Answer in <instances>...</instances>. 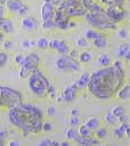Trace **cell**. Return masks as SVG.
I'll return each mask as SVG.
<instances>
[{
  "label": "cell",
  "instance_id": "obj_45",
  "mask_svg": "<svg viewBox=\"0 0 130 146\" xmlns=\"http://www.w3.org/2000/svg\"><path fill=\"white\" fill-rule=\"evenodd\" d=\"M78 113L79 111H78V110H76V108H73V110H71V115L72 116H78Z\"/></svg>",
  "mask_w": 130,
  "mask_h": 146
},
{
  "label": "cell",
  "instance_id": "obj_22",
  "mask_svg": "<svg viewBox=\"0 0 130 146\" xmlns=\"http://www.w3.org/2000/svg\"><path fill=\"white\" fill-rule=\"evenodd\" d=\"M79 136V133H78V129L75 128V126H72L70 128L67 129L66 132V137L68 139H71V141H76V138Z\"/></svg>",
  "mask_w": 130,
  "mask_h": 146
},
{
  "label": "cell",
  "instance_id": "obj_7",
  "mask_svg": "<svg viewBox=\"0 0 130 146\" xmlns=\"http://www.w3.org/2000/svg\"><path fill=\"white\" fill-rule=\"evenodd\" d=\"M57 7L52 2H47L41 7V19H42V28L51 29L55 28V18H56Z\"/></svg>",
  "mask_w": 130,
  "mask_h": 146
},
{
  "label": "cell",
  "instance_id": "obj_47",
  "mask_svg": "<svg viewBox=\"0 0 130 146\" xmlns=\"http://www.w3.org/2000/svg\"><path fill=\"white\" fill-rule=\"evenodd\" d=\"M2 40H3V34H2V33H0V45H1Z\"/></svg>",
  "mask_w": 130,
  "mask_h": 146
},
{
  "label": "cell",
  "instance_id": "obj_42",
  "mask_svg": "<svg viewBox=\"0 0 130 146\" xmlns=\"http://www.w3.org/2000/svg\"><path fill=\"white\" fill-rule=\"evenodd\" d=\"M47 113L49 114V115H53V114L56 113V108H55L53 106H49L47 110Z\"/></svg>",
  "mask_w": 130,
  "mask_h": 146
},
{
  "label": "cell",
  "instance_id": "obj_35",
  "mask_svg": "<svg viewBox=\"0 0 130 146\" xmlns=\"http://www.w3.org/2000/svg\"><path fill=\"white\" fill-rule=\"evenodd\" d=\"M42 129H44L45 132H50V131L52 129V125L48 122L42 123Z\"/></svg>",
  "mask_w": 130,
  "mask_h": 146
},
{
  "label": "cell",
  "instance_id": "obj_49",
  "mask_svg": "<svg viewBox=\"0 0 130 146\" xmlns=\"http://www.w3.org/2000/svg\"><path fill=\"white\" fill-rule=\"evenodd\" d=\"M2 20H3V18H2V17H0V29H1V25H2Z\"/></svg>",
  "mask_w": 130,
  "mask_h": 146
},
{
  "label": "cell",
  "instance_id": "obj_33",
  "mask_svg": "<svg viewBox=\"0 0 130 146\" xmlns=\"http://www.w3.org/2000/svg\"><path fill=\"white\" fill-rule=\"evenodd\" d=\"M8 60V56L5 52H0V68H2Z\"/></svg>",
  "mask_w": 130,
  "mask_h": 146
},
{
  "label": "cell",
  "instance_id": "obj_15",
  "mask_svg": "<svg viewBox=\"0 0 130 146\" xmlns=\"http://www.w3.org/2000/svg\"><path fill=\"white\" fill-rule=\"evenodd\" d=\"M21 27L26 30H35L38 27V21L34 17L30 16H24L22 21H21Z\"/></svg>",
  "mask_w": 130,
  "mask_h": 146
},
{
  "label": "cell",
  "instance_id": "obj_30",
  "mask_svg": "<svg viewBox=\"0 0 130 146\" xmlns=\"http://www.w3.org/2000/svg\"><path fill=\"white\" fill-rule=\"evenodd\" d=\"M111 111H112L117 117L121 116V115H123V114H126V111H125V110H123V107H121V106H117V107H115Z\"/></svg>",
  "mask_w": 130,
  "mask_h": 146
},
{
  "label": "cell",
  "instance_id": "obj_19",
  "mask_svg": "<svg viewBox=\"0 0 130 146\" xmlns=\"http://www.w3.org/2000/svg\"><path fill=\"white\" fill-rule=\"evenodd\" d=\"M92 42H94V46L98 49H104L107 47V40L104 37V35H100L99 37H97L95 40H92Z\"/></svg>",
  "mask_w": 130,
  "mask_h": 146
},
{
  "label": "cell",
  "instance_id": "obj_1",
  "mask_svg": "<svg viewBox=\"0 0 130 146\" xmlns=\"http://www.w3.org/2000/svg\"><path fill=\"white\" fill-rule=\"evenodd\" d=\"M125 79V69L120 61H116L111 66H105V68L90 74L87 87L96 98L109 99L117 95L118 90L123 86Z\"/></svg>",
  "mask_w": 130,
  "mask_h": 146
},
{
  "label": "cell",
  "instance_id": "obj_32",
  "mask_svg": "<svg viewBox=\"0 0 130 146\" xmlns=\"http://www.w3.org/2000/svg\"><path fill=\"white\" fill-rule=\"evenodd\" d=\"M38 145L40 146H50V145H59V143H57V142H53V141H47V139H44V141H41V142H39L38 143Z\"/></svg>",
  "mask_w": 130,
  "mask_h": 146
},
{
  "label": "cell",
  "instance_id": "obj_43",
  "mask_svg": "<svg viewBox=\"0 0 130 146\" xmlns=\"http://www.w3.org/2000/svg\"><path fill=\"white\" fill-rule=\"evenodd\" d=\"M3 47L6 49H10L12 48V42L10 40H8V41H5V44H3Z\"/></svg>",
  "mask_w": 130,
  "mask_h": 146
},
{
  "label": "cell",
  "instance_id": "obj_21",
  "mask_svg": "<svg viewBox=\"0 0 130 146\" xmlns=\"http://www.w3.org/2000/svg\"><path fill=\"white\" fill-rule=\"evenodd\" d=\"M127 54H129V42H122L120 46H119L118 48V57H121V58H123L125 57V55H127Z\"/></svg>",
  "mask_w": 130,
  "mask_h": 146
},
{
  "label": "cell",
  "instance_id": "obj_28",
  "mask_svg": "<svg viewBox=\"0 0 130 146\" xmlns=\"http://www.w3.org/2000/svg\"><path fill=\"white\" fill-rule=\"evenodd\" d=\"M78 57H79V60L81 62H88L91 59V56H90V54L88 51H83L80 55H78Z\"/></svg>",
  "mask_w": 130,
  "mask_h": 146
},
{
  "label": "cell",
  "instance_id": "obj_10",
  "mask_svg": "<svg viewBox=\"0 0 130 146\" xmlns=\"http://www.w3.org/2000/svg\"><path fill=\"white\" fill-rule=\"evenodd\" d=\"M5 7L12 13H17L19 16H26L28 12V7L24 6L20 0H3Z\"/></svg>",
  "mask_w": 130,
  "mask_h": 146
},
{
  "label": "cell",
  "instance_id": "obj_31",
  "mask_svg": "<svg viewBox=\"0 0 130 146\" xmlns=\"http://www.w3.org/2000/svg\"><path fill=\"white\" fill-rule=\"evenodd\" d=\"M77 45H78L79 47H87V46L89 45V41H88L84 37H80V38L77 39Z\"/></svg>",
  "mask_w": 130,
  "mask_h": 146
},
{
  "label": "cell",
  "instance_id": "obj_24",
  "mask_svg": "<svg viewBox=\"0 0 130 146\" xmlns=\"http://www.w3.org/2000/svg\"><path fill=\"white\" fill-rule=\"evenodd\" d=\"M87 82H88V75H87V74H82V75H81V77L77 80L76 86L78 87V89L83 88V87H86V86H87Z\"/></svg>",
  "mask_w": 130,
  "mask_h": 146
},
{
  "label": "cell",
  "instance_id": "obj_38",
  "mask_svg": "<svg viewBox=\"0 0 130 146\" xmlns=\"http://www.w3.org/2000/svg\"><path fill=\"white\" fill-rule=\"evenodd\" d=\"M22 60H24V56H22L21 54H17V55H16V62H17L18 65H21Z\"/></svg>",
  "mask_w": 130,
  "mask_h": 146
},
{
  "label": "cell",
  "instance_id": "obj_41",
  "mask_svg": "<svg viewBox=\"0 0 130 146\" xmlns=\"http://www.w3.org/2000/svg\"><path fill=\"white\" fill-rule=\"evenodd\" d=\"M119 37L121 38V39H125L126 37H127V31L125 30V29H121V30H119Z\"/></svg>",
  "mask_w": 130,
  "mask_h": 146
},
{
  "label": "cell",
  "instance_id": "obj_17",
  "mask_svg": "<svg viewBox=\"0 0 130 146\" xmlns=\"http://www.w3.org/2000/svg\"><path fill=\"white\" fill-rule=\"evenodd\" d=\"M118 98L121 100H127L130 96V87L129 85H126L123 87H121L118 90Z\"/></svg>",
  "mask_w": 130,
  "mask_h": 146
},
{
  "label": "cell",
  "instance_id": "obj_51",
  "mask_svg": "<svg viewBox=\"0 0 130 146\" xmlns=\"http://www.w3.org/2000/svg\"><path fill=\"white\" fill-rule=\"evenodd\" d=\"M101 1H104V2H108L109 0H101Z\"/></svg>",
  "mask_w": 130,
  "mask_h": 146
},
{
  "label": "cell",
  "instance_id": "obj_23",
  "mask_svg": "<svg viewBox=\"0 0 130 146\" xmlns=\"http://www.w3.org/2000/svg\"><path fill=\"white\" fill-rule=\"evenodd\" d=\"M101 35L100 33H98L97 30H87L86 34H84V38L88 40V41H92L95 40L97 37H99Z\"/></svg>",
  "mask_w": 130,
  "mask_h": 146
},
{
  "label": "cell",
  "instance_id": "obj_36",
  "mask_svg": "<svg viewBox=\"0 0 130 146\" xmlns=\"http://www.w3.org/2000/svg\"><path fill=\"white\" fill-rule=\"evenodd\" d=\"M70 125L71 126H76V125H78L79 124V117L78 116H72L70 118Z\"/></svg>",
  "mask_w": 130,
  "mask_h": 146
},
{
  "label": "cell",
  "instance_id": "obj_37",
  "mask_svg": "<svg viewBox=\"0 0 130 146\" xmlns=\"http://www.w3.org/2000/svg\"><path fill=\"white\" fill-rule=\"evenodd\" d=\"M7 132H3V131H0V145H2L3 144V141H5V138L7 137Z\"/></svg>",
  "mask_w": 130,
  "mask_h": 146
},
{
  "label": "cell",
  "instance_id": "obj_26",
  "mask_svg": "<svg viewBox=\"0 0 130 146\" xmlns=\"http://www.w3.org/2000/svg\"><path fill=\"white\" fill-rule=\"evenodd\" d=\"M78 133L80 136H90L91 133H92V131H90L84 124H82L80 127H79V129H78Z\"/></svg>",
  "mask_w": 130,
  "mask_h": 146
},
{
  "label": "cell",
  "instance_id": "obj_14",
  "mask_svg": "<svg viewBox=\"0 0 130 146\" xmlns=\"http://www.w3.org/2000/svg\"><path fill=\"white\" fill-rule=\"evenodd\" d=\"M48 47H50L51 49L56 50L57 52H59L61 55H67L69 48L66 45L65 41L62 40H52V41H48Z\"/></svg>",
  "mask_w": 130,
  "mask_h": 146
},
{
  "label": "cell",
  "instance_id": "obj_4",
  "mask_svg": "<svg viewBox=\"0 0 130 146\" xmlns=\"http://www.w3.org/2000/svg\"><path fill=\"white\" fill-rule=\"evenodd\" d=\"M84 16H86L87 23L97 29L105 30V29H116L117 28L116 23L110 20V18L107 16L106 11L102 8L95 10V11H88Z\"/></svg>",
  "mask_w": 130,
  "mask_h": 146
},
{
  "label": "cell",
  "instance_id": "obj_44",
  "mask_svg": "<svg viewBox=\"0 0 130 146\" xmlns=\"http://www.w3.org/2000/svg\"><path fill=\"white\" fill-rule=\"evenodd\" d=\"M78 55H79V54H78V51H77V50H73V51H71L70 57H72V58H76Z\"/></svg>",
  "mask_w": 130,
  "mask_h": 146
},
{
  "label": "cell",
  "instance_id": "obj_3",
  "mask_svg": "<svg viewBox=\"0 0 130 146\" xmlns=\"http://www.w3.org/2000/svg\"><path fill=\"white\" fill-rule=\"evenodd\" d=\"M90 1L91 0H55L52 3L58 10L69 17H80L88 12Z\"/></svg>",
  "mask_w": 130,
  "mask_h": 146
},
{
  "label": "cell",
  "instance_id": "obj_12",
  "mask_svg": "<svg viewBox=\"0 0 130 146\" xmlns=\"http://www.w3.org/2000/svg\"><path fill=\"white\" fill-rule=\"evenodd\" d=\"M69 19H70L69 16H67L66 13H63L62 11H60V10L57 9L56 18H55V28H59V29H62V30L69 28L68 27L69 21H70Z\"/></svg>",
  "mask_w": 130,
  "mask_h": 146
},
{
  "label": "cell",
  "instance_id": "obj_48",
  "mask_svg": "<svg viewBox=\"0 0 130 146\" xmlns=\"http://www.w3.org/2000/svg\"><path fill=\"white\" fill-rule=\"evenodd\" d=\"M59 145H69L67 142H62V143H59Z\"/></svg>",
  "mask_w": 130,
  "mask_h": 146
},
{
  "label": "cell",
  "instance_id": "obj_6",
  "mask_svg": "<svg viewBox=\"0 0 130 146\" xmlns=\"http://www.w3.org/2000/svg\"><path fill=\"white\" fill-rule=\"evenodd\" d=\"M0 98H1V104L2 106H6L8 108L15 107L19 104L22 103L21 94L12 88L9 87H2L0 90Z\"/></svg>",
  "mask_w": 130,
  "mask_h": 146
},
{
  "label": "cell",
  "instance_id": "obj_18",
  "mask_svg": "<svg viewBox=\"0 0 130 146\" xmlns=\"http://www.w3.org/2000/svg\"><path fill=\"white\" fill-rule=\"evenodd\" d=\"M0 31L6 33V34H12V31H13V27H12L11 21H10V20H8V19H6V18H3Z\"/></svg>",
  "mask_w": 130,
  "mask_h": 146
},
{
  "label": "cell",
  "instance_id": "obj_2",
  "mask_svg": "<svg viewBox=\"0 0 130 146\" xmlns=\"http://www.w3.org/2000/svg\"><path fill=\"white\" fill-rule=\"evenodd\" d=\"M9 121L24 133H39L42 129V111L29 104H19L9 110Z\"/></svg>",
  "mask_w": 130,
  "mask_h": 146
},
{
  "label": "cell",
  "instance_id": "obj_20",
  "mask_svg": "<svg viewBox=\"0 0 130 146\" xmlns=\"http://www.w3.org/2000/svg\"><path fill=\"white\" fill-rule=\"evenodd\" d=\"M84 125L90 129V131H95L99 127V119L96 118V117H91L89 118L87 122L84 123Z\"/></svg>",
  "mask_w": 130,
  "mask_h": 146
},
{
  "label": "cell",
  "instance_id": "obj_9",
  "mask_svg": "<svg viewBox=\"0 0 130 146\" xmlns=\"http://www.w3.org/2000/svg\"><path fill=\"white\" fill-rule=\"evenodd\" d=\"M56 66L60 70H70V72H75V73H77L81 69L79 61H77L76 58H72L70 56H63V57L58 58L56 61Z\"/></svg>",
  "mask_w": 130,
  "mask_h": 146
},
{
  "label": "cell",
  "instance_id": "obj_8",
  "mask_svg": "<svg viewBox=\"0 0 130 146\" xmlns=\"http://www.w3.org/2000/svg\"><path fill=\"white\" fill-rule=\"evenodd\" d=\"M39 65V57L36 54H29L26 57H24V60L21 62V68L19 72L20 78H26L29 76V74L32 70L38 68Z\"/></svg>",
  "mask_w": 130,
  "mask_h": 146
},
{
  "label": "cell",
  "instance_id": "obj_52",
  "mask_svg": "<svg viewBox=\"0 0 130 146\" xmlns=\"http://www.w3.org/2000/svg\"><path fill=\"white\" fill-rule=\"evenodd\" d=\"M0 1H3V0H0Z\"/></svg>",
  "mask_w": 130,
  "mask_h": 146
},
{
  "label": "cell",
  "instance_id": "obj_34",
  "mask_svg": "<svg viewBox=\"0 0 130 146\" xmlns=\"http://www.w3.org/2000/svg\"><path fill=\"white\" fill-rule=\"evenodd\" d=\"M96 135H97V137L98 138H104V137H106L107 135V131L105 129V128H100V129H98L97 128V131H96Z\"/></svg>",
  "mask_w": 130,
  "mask_h": 146
},
{
  "label": "cell",
  "instance_id": "obj_25",
  "mask_svg": "<svg viewBox=\"0 0 130 146\" xmlns=\"http://www.w3.org/2000/svg\"><path fill=\"white\" fill-rule=\"evenodd\" d=\"M105 121L109 124H116V123H118V117L112 111H108L105 115Z\"/></svg>",
  "mask_w": 130,
  "mask_h": 146
},
{
  "label": "cell",
  "instance_id": "obj_39",
  "mask_svg": "<svg viewBox=\"0 0 130 146\" xmlns=\"http://www.w3.org/2000/svg\"><path fill=\"white\" fill-rule=\"evenodd\" d=\"M123 134H125V133H123V132H122V131H121V129H120V128H116V129H115V135H116V136H117V137H118V138H122V136H123Z\"/></svg>",
  "mask_w": 130,
  "mask_h": 146
},
{
  "label": "cell",
  "instance_id": "obj_53",
  "mask_svg": "<svg viewBox=\"0 0 130 146\" xmlns=\"http://www.w3.org/2000/svg\"><path fill=\"white\" fill-rule=\"evenodd\" d=\"M0 87H1V86H0Z\"/></svg>",
  "mask_w": 130,
  "mask_h": 146
},
{
  "label": "cell",
  "instance_id": "obj_46",
  "mask_svg": "<svg viewBox=\"0 0 130 146\" xmlns=\"http://www.w3.org/2000/svg\"><path fill=\"white\" fill-rule=\"evenodd\" d=\"M9 145L16 146V145H19V143H18V142H10V143H9Z\"/></svg>",
  "mask_w": 130,
  "mask_h": 146
},
{
  "label": "cell",
  "instance_id": "obj_27",
  "mask_svg": "<svg viewBox=\"0 0 130 146\" xmlns=\"http://www.w3.org/2000/svg\"><path fill=\"white\" fill-rule=\"evenodd\" d=\"M98 62L101 65V66H108L109 64H110V59H109V57L107 56L106 54H101L99 57H98Z\"/></svg>",
  "mask_w": 130,
  "mask_h": 146
},
{
  "label": "cell",
  "instance_id": "obj_50",
  "mask_svg": "<svg viewBox=\"0 0 130 146\" xmlns=\"http://www.w3.org/2000/svg\"><path fill=\"white\" fill-rule=\"evenodd\" d=\"M45 1H47V2H53L55 0H45Z\"/></svg>",
  "mask_w": 130,
  "mask_h": 146
},
{
  "label": "cell",
  "instance_id": "obj_13",
  "mask_svg": "<svg viewBox=\"0 0 130 146\" xmlns=\"http://www.w3.org/2000/svg\"><path fill=\"white\" fill-rule=\"evenodd\" d=\"M77 92H78V87L76 86V84H71V85L67 86L63 90V94H62V100L67 104H70L72 103L75 99H76V96H77Z\"/></svg>",
  "mask_w": 130,
  "mask_h": 146
},
{
  "label": "cell",
  "instance_id": "obj_16",
  "mask_svg": "<svg viewBox=\"0 0 130 146\" xmlns=\"http://www.w3.org/2000/svg\"><path fill=\"white\" fill-rule=\"evenodd\" d=\"M75 142L80 145H98L99 144V141L92 138L91 136H80V135L76 138Z\"/></svg>",
  "mask_w": 130,
  "mask_h": 146
},
{
  "label": "cell",
  "instance_id": "obj_11",
  "mask_svg": "<svg viewBox=\"0 0 130 146\" xmlns=\"http://www.w3.org/2000/svg\"><path fill=\"white\" fill-rule=\"evenodd\" d=\"M106 13L107 16L110 18V20L111 21H114V23H119V21H121L127 15V11L125 10V8H121V7H118V6H115L114 3H109V6H108V8H107L106 10Z\"/></svg>",
  "mask_w": 130,
  "mask_h": 146
},
{
  "label": "cell",
  "instance_id": "obj_40",
  "mask_svg": "<svg viewBox=\"0 0 130 146\" xmlns=\"http://www.w3.org/2000/svg\"><path fill=\"white\" fill-rule=\"evenodd\" d=\"M21 47L24 49H28L29 47H31V46H30V40H27V39L24 40V41L21 42Z\"/></svg>",
  "mask_w": 130,
  "mask_h": 146
},
{
  "label": "cell",
  "instance_id": "obj_29",
  "mask_svg": "<svg viewBox=\"0 0 130 146\" xmlns=\"http://www.w3.org/2000/svg\"><path fill=\"white\" fill-rule=\"evenodd\" d=\"M36 46L39 49H46L48 47V40L46 38H40V39L36 42Z\"/></svg>",
  "mask_w": 130,
  "mask_h": 146
},
{
  "label": "cell",
  "instance_id": "obj_5",
  "mask_svg": "<svg viewBox=\"0 0 130 146\" xmlns=\"http://www.w3.org/2000/svg\"><path fill=\"white\" fill-rule=\"evenodd\" d=\"M49 82L38 68L29 74V88L32 94L38 97H45L48 95Z\"/></svg>",
  "mask_w": 130,
  "mask_h": 146
}]
</instances>
